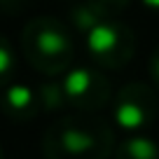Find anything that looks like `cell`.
<instances>
[{"mask_svg":"<svg viewBox=\"0 0 159 159\" xmlns=\"http://www.w3.org/2000/svg\"><path fill=\"white\" fill-rule=\"evenodd\" d=\"M61 84L68 108L77 112H96L112 103V82L94 66H73L63 73Z\"/></svg>","mask_w":159,"mask_h":159,"instance_id":"cell-5","label":"cell"},{"mask_svg":"<svg viewBox=\"0 0 159 159\" xmlns=\"http://www.w3.org/2000/svg\"><path fill=\"white\" fill-rule=\"evenodd\" d=\"M148 75L150 80H152V84L159 89V45L152 49V54H150V61H148Z\"/></svg>","mask_w":159,"mask_h":159,"instance_id":"cell-11","label":"cell"},{"mask_svg":"<svg viewBox=\"0 0 159 159\" xmlns=\"http://www.w3.org/2000/svg\"><path fill=\"white\" fill-rule=\"evenodd\" d=\"M112 159H159V143L145 134H126L115 145Z\"/></svg>","mask_w":159,"mask_h":159,"instance_id":"cell-8","label":"cell"},{"mask_svg":"<svg viewBox=\"0 0 159 159\" xmlns=\"http://www.w3.org/2000/svg\"><path fill=\"white\" fill-rule=\"evenodd\" d=\"M28 0H0V14H19Z\"/></svg>","mask_w":159,"mask_h":159,"instance_id":"cell-13","label":"cell"},{"mask_svg":"<svg viewBox=\"0 0 159 159\" xmlns=\"http://www.w3.org/2000/svg\"><path fill=\"white\" fill-rule=\"evenodd\" d=\"M101 7H103L105 12H108L110 16H115L117 12H122V10H126L129 7V2L131 0H96Z\"/></svg>","mask_w":159,"mask_h":159,"instance_id":"cell-12","label":"cell"},{"mask_svg":"<svg viewBox=\"0 0 159 159\" xmlns=\"http://www.w3.org/2000/svg\"><path fill=\"white\" fill-rule=\"evenodd\" d=\"M38 96H40L42 110H47V112H59V110H63L66 105H68L63 84H61V80H54V77L45 80V82L38 87Z\"/></svg>","mask_w":159,"mask_h":159,"instance_id":"cell-9","label":"cell"},{"mask_svg":"<svg viewBox=\"0 0 159 159\" xmlns=\"http://www.w3.org/2000/svg\"><path fill=\"white\" fill-rule=\"evenodd\" d=\"M14 73H16V54L12 49L10 40L0 33V91L14 82Z\"/></svg>","mask_w":159,"mask_h":159,"instance_id":"cell-10","label":"cell"},{"mask_svg":"<svg viewBox=\"0 0 159 159\" xmlns=\"http://www.w3.org/2000/svg\"><path fill=\"white\" fill-rule=\"evenodd\" d=\"M140 5L145 7V10H152V12H159V0H138Z\"/></svg>","mask_w":159,"mask_h":159,"instance_id":"cell-14","label":"cell"},{"mask_svg":"<svg viewBox=\"0 0 159 159\" xmlns=\"http://www.w3.org/2000/svg\"><path fill=\"white\" fill-rule=\"evenodd\" d=\"M112 119L126 134H140L159 115L157 91L145 82H126L112 96Z\"/></svg>","mask_w":159,"mask_h":159,"instance_id":"cell-4","label":"cell"},{"mask_svg":"<svg viewBox=\"0 0 159 159\" xmlns=\"http://www.w3.org/2000/svg\"><path fill=\"white\" fill-rule=\"evenodd\" d=\"M108 19H112V16L96 0H80V2L70 5L68 10V26L82 35H87L89 30H94L98 24H103Z\"/></svg>","mask_w":159,"mask_h":159,"instance_id":"cell-7","label":"cell"},{"mask_svg":"<svg viewBox=\"0 0 159 159\" xmlns=\"http://www.w3.org/2000/svg\"><path fill=\"white\" fill-rule=\"evenodd\" d=\"M0 159H5V154H2V145H0Z\"/></svg>","mask_w":159,"mask_h":159,"instance_id":"cell-15","label":"cell"},{"mask_svg":"<svg viewBox=\"0 0 159 159\" xmlns=\"http://www.w3.org/2000/svg\"><path fill=\"white\" fill-rule=\"evenodd\" d=\"M19 47L30 68L47 77H59L75 61V40L70 26L56 16H33L21 28Z\"/></svg>","mask_w":159,"mask_h":159,"instance_id":"cell-2","label":"cell"},{"mask_svg":"<svg viewBox=\"0 0 159 159\" xmlns=\"http://www.w3.org/2000/svg\"><path fill=\"white\" fill-rule=\"evenodd\" d=\"M40 110L42 105L38 89L24 82H12L0 91V112L12 122H30Z\"/></svg>","mask_w":159,"mask_h":159,"instance_id":"cell-6","label":"cell"},{"mask_svg":"<svg viewBox=\"0 0 159 159\" xmlns=\"http://www.w3.org/2000/svg\"><path fill=\"white\" fill-rule=\"evenodd\" d=\"M115 145L112 126L91 112L56 117L42 136L45 159H110Z\"/></svg>","mask_w":159,"mask_h":159,"instance_id":"cell-1","label":"cell"},{"mask_svg":"<svg viewBox=\"0 0 159 159\" xmlns=\"http://www.w3.org/2000/svg\"><path fill=\"white\" fill-rule=\"evenodd\" d=\"M87 56L96 68L119 70L136 54V35L122 21L108 19L84 35Z\"/></svg>","mask_w":159,"mask_h":159,"instance_id":"cell-3","label":"cell"}]
</instances>
